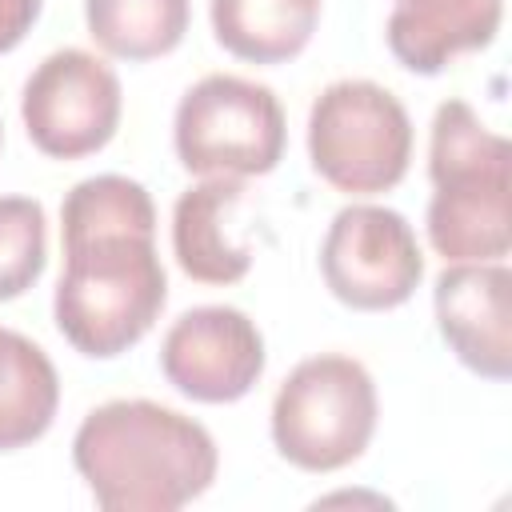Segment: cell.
<instances>
[{
    "label": "cell",
    "instance_id": "13",
    "mask_svg": "<svg viewBox=\"0 0 512 512\" xmlns=\"http://www.w3.org/2000/svg\"><path fill=\"white\" fill-rule=\"evenodd\" d=\"M208 12L220 48L248 64L300 56L320 24V0H208Z\"/></svg>",
    "mask_w": 512,
    "mask_h": 512
},
{
    "label": "cell",
    "instance_id": "15",
    "mask_svg": "<svg viewBox=\"0 0 512 512\" xmlns=\"http://www.w3.org/2000/svg\"><path fill=\"white\" fill-rule=\"evenodd\" d=\"M188 0H84L88 36L116 60L168 56L188 32Z\"/></svg>",
    "mask_w": 512,
    "mask_h": 512
},
{
    "label": "cell",
    "instance_id": "12",
    "mask_svg": "<svg viewBox=\"0 0 512 512\" xmlns=\"http://www.w3.org/2000/svg\"><path fill=\"white\" fill-rule=\"evenodd\" d=\"M244 200L236 176H208L180 192L172 208V252L184 276L200 284H236L252 268L248 244L228 236V212Z\"/></svg>",
    "mask_w": 512,
    "mask_h": 512
},
{
    "label": "cell",
    "instance_id": "8",
    "mask_svg": "<svg viewBox=\"0 0 512 512\" xmlns=\"http://www.w3.org/2000/svg\"><path fill=\"white\" fill-rule=\"evenodd\" d=\"M120 112L124 92L116 72L84 48H60L44 56L20 96L28 140L52 160L100 152L120 128Z\"/></svg>",
    "mask_w": 512,
    "mask_h": 512
},
{
    "label": "cell",
    "instance_id": "6",
    "mask_svg": "<svg viewBox=\"0 0 512 512\" xmlns=\"http://www.w3.org/2000/svg\"><path fill=\"white\" fill-rule=\"evenodd\" d=\"M172 140L188 172L244 180L284 160L288 120L268 84L212 72L180 96Z\"/></svg>",
    "mask_w": 512,
    "mask_h": 512
},
{
    "label": "cell",
    "instance_id": "1",
    "mask_svg": "<svg viewBox=\"0 0 512 512\" xmlns=\"http://www.w3.org/2000/svg\"><path fill=\"white\" fill-rule=\"evenodd\" d=\"M60 240L64 272L52 300L60 336L92 360L140 344L168 300L148 188L116 172L80 180L60 204Z\"/></svg>",
    "mask_w": 512,
    "mask_h": 512
},
{
    "label": "cell",
    "instance_id": "3",
    "mask_svg": "<svg viewBox=\"0 0 512 512\" xmlns=\"http://www.w3.org/2000/svg\"><path fill=\"white\" fill-rule=\"evenodd\" d=\"M508 164L512 148L464 100H444L432 116L428 148V240L448 264L504 260L508 232Z\"/></svg>",
    "mask_w": 512,
    "mask_h": 512
},
{
    "label": "cell",
    "instance_id": "10",
    "mask_svg": "<svg viewBox=\"0 0 512 512\" xmlns=\"http://www.w3.org/2000/svg\"><path fill=\"white\" fill-rule=\"evenodd\" d=\"M432 308L444 344L464 368L484 380L512 376V272L504 260L444 268Z\"/></svg>",
    "mask_w": 512,
    "mask_h": 512
},
{
    "label": "cell",
    "instance_id": "5",
    "mask_svg": "<svg viewBox=\"0 0 512 512\" xmlns=\"http://www.w3.org/2000/svg\"><path fill=\"white\" fill-rule=\"evenodd\" d=\"M308 160L348 196H376L404 180L412 160L408 108L372 80L328 84L308 112Z\"/></svg>",
    "mask_w": 512,
    "mask_h": 512
},
{
    "label": "cell",
    "instance_id": "14",
    "mask_svg": "<svg viewBox=\"0 0 512 512\" xmlns=\"http://www.w3.org/2000/svg\"><path fill=\"white\" fill-rule=\"evenodd\" d=\"M60 408V376L40 344L0 328V452L40 440Z\"/></svg>",
    "mask_w": 512,
    "mask_h": 512
},
{
    "label": "cell",
    "instance_id": "7",
    "mask_svg": "<svg viewBox=\"0 0 512 512\" xmlns=\"http://www.w3.org/2000/svg\"><path fill=\"white\" fill-rule=\"evenodd\" d=\"M320 276L340 304L356 312H388L420 288L424 252L396 208L348 204L324 232Z\"/></svg>",
    "mask_w": 512,
    "mask_h": 512
},
{
    "label": "cell",
    "instance_id": "16",
    "mask_svg": "<svg viewBox=\"0 0 512 512\" xmlns=\"http://www.w3.org/2000/svg\"><path fill=\"white\" fill-rule=\"evenodd\" d=\"M48 260L44 204L32 196H0V300L24 296Z\"/></svg>",
    "mask_w": 512,
    "mask_h": 512
},
{
    "label": "cell",
    "instance_id": "17",
    "mask_svg": "<svg viewBox=\"0 0 512 512\" xmlns=\"http://www.w3.org/2000/svg\"><path fill=\"white\" fill-rule=\"evenodd\" d=\"M44 0H0V56L12 52L40 20Z\"/></svg>",
    "mask_w": 512,
    "mask_h": 512
},
{
    "label": "cell",
    "instance_id": "11",
    "mask_svg": "<svg viewBox=\"0 0 512 512\" xmlns=\"http://www.w3.org/2000/svg\"><path fill=\"white\" fill-rule=\"evenodd\" d=\"M500 20L504 0H396L384 36L408 72L436 76L452 56L488 48Z\"/></svg>",
    "mask_w": 512,
    "mask_h": 512
},
{
    "label": "cell",
    "instance_id": "4",
    "mask_svg": "<svg viewBox=\"0 0 512 512\" xmlns=\"http://www.w3.org/2000/svg\"><path fill=\"white\" fill-rule=\"evenodd\" d=\"M376 384L352 356L300 360L272 400V444L304 472H336L364 456L376 432Z\"/></svg>",
    "mask_w": 512,
    "mask_h": 512
},
{
    "label": "cell",
    "instance_id": "9",
    "mask_svg": "<svg viewBox=\"0 0 512 512\" xmlns=\"http://www.w3.org/2000/svg\"><path fill=\"white\" fill-rule=\"evenodd\" d=\"M160 372L196 404H232L264 376V336L240 308H188L160 340Z\"/></svg>",
    "mask_w": 512,
    "mask_h": 512
},
{
    "label": "cell",
    "instance_id": "2",
    "mask_svg": "<svg viewBox=\"0 0 512 512\" xmlns=\"http://www.w3.org/2000/svg\"><path fill=\"white\" fill-rule=\"evenodd\" d=\"M72 464L104 512H176L212 488L208 428L156 400H108L72 436Z\"/></svg>",
    "mask_w": 512,
    "mask_h": 512
}]
</instances>
